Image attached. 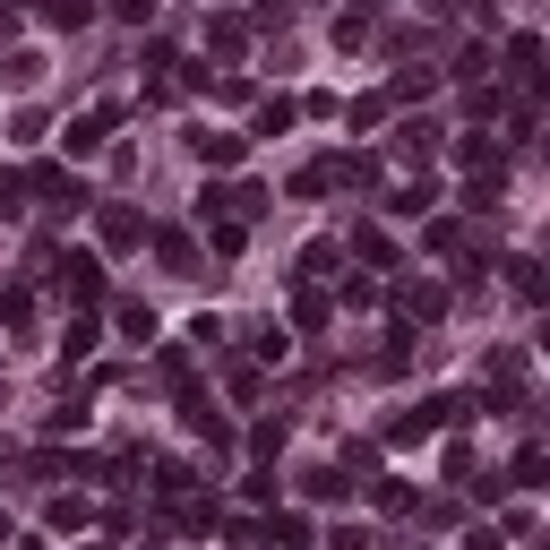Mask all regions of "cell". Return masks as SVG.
Segmentation results:
<instances>
[{
    "label": "cell",
    "instance_id": "1",
    "mask_svg": "<svg viewBox=\"0 0 550 550\" xmlns=\"http://www.w3.org/2000/svg\"><path fill=\"white\" fill-rule=\"evenodd\" d=\"M190 147H198V155H207V164H233V155H241V138H224V129H198Z\"/></svg>",
    "mask_w": 550,
    "mask_h": 550
},
{
    "label": "cell",
    "instance_id": "2",
    "mask_svg": "<svg viewBox=\"0 0 550 550\" xmlns=\"http://www.w3.org/2000/svg\"><path fill=\"white\" fill-rule=\"evenodd\" d=\"M43 9H52V26H78L86 18V0H43Z\"/></svg>",
    "mask_w": 550,
    "mask_h": 550
}]
</instances>
